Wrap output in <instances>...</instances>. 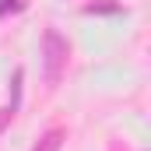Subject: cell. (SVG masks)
<instances>
[{"label":"cell","mask_w":151,"mask_h":151,"mask_svg":"<svg viewBox=\"0 0 151 151\" xmlns=\"http://www.w3.org/2000/svg\"><path fill=\"white\" fill-rule=\"evenodd\" d=\"M67 60H70V42L56 28H46L42 32V74H46V84H60L63 81Z\"/></svg>","instance_id":"obj_1"},{"label":"cell","mask_w":151,"mask_h":151,"mask_svg":"<svg viewBox=\"0 0 151 151\" xmlns=\"http://www.w3.org/2000/svg\"><path fill=\"white\" fill-rule=\"evenodd\" d=\"M63 141H67V130H63V127H53V130H46V134L39 137V144L32 151H60Z\"/></svg>","instance_id":"obj_2"},{"label":"cell","mask_w":151,"mask_h":151,"mask_svg":"<svg viewBox=\"0 0 151 151\" xmlns=\"http://www.w3.org/2000/svg\"><path fill=\"white\" fill-rule=\"evenodd\" d=\"M84 11H88V14H95V11H99V14H113V11H119V4H88Z\"/></svg>","instance_id":"obj_3"},{"label":"cell","mask_w":151,"mask_h":151,"mask_svg":"<svg viewBox=\"0 0 151 151\" xmlns=\"http://www.w3.org/2000/svg\"><path fill=\"white\" fill-rule=\"evenodd\" d=\"M21 7H25V0H0V18L7 11H21Z\"/></svg>","instance_id":"obj_4"},{"label":"cell","mask_w":151,"mask_h":151,"mask_svg":"<svg viewBox=\"0 0 151 151\" xmlns=\"http://www.w3.org/2000/svg\"><path fill=\"white\" fill-rule=\"evenodd\" d=\"M11 116H14V106H7V109H0V130L7 127V119H11Z\"/></svg>","instance_id":"obj_5"}]
</instances>
